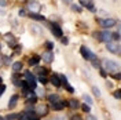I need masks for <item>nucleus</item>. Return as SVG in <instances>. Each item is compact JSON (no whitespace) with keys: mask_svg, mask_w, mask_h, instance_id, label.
Masks as SVG:
<instances>
[{"mask_svg":"<svg viewBox=\"0 0 121 120\" xmlns=\"http://www.w3.org/2000/svg\"><path fill=\"white\" fill-rule=\"evenodd\" d=\"M94 36H96L98 40L103 42V43L113 42V32H109V30H102V32H99V33H94Z\"/></svg>","mask_w":121,"mask_h":120,"instance_id":"obj_1","label":"nucleus"},{"mask_svg":"<svg viewBox=\"0 0 121 120\" xmlns=\"http://www.w3.org/2000/svg\"><path fill=\"white\" fill-rule=\"evenodd\" d=\"M25 82H26L29 88L36 90V87H37V79L35 77V75L32 72H25Z\"/></svg>","mask_w":121,"mask_h":120,"instance_id":"obj_2","label":"nucleus"},{"mask_svg":"<svg viewBox=\"0 0 121 120\" xmlns=\"http://www.w3.org/2000/svg\"><path fill=\"white\" fill-rule=\"evenodd\" d=\"M103 68H105V70L107 72H116V73H118L120 72V66L114 62V61H109V60H103Z\"/></svg>","mask_w":121,"mask_h":120,"instance_id":"obj_3","label":"nucleus"},{"mask_svg":"<svg viewBox=\"0 0 121 120\" xmlns=\"http://www.w3.org/2000/svg\"><path fill=\"white\" fill-rule=\"evenodd\" d=\"M80 53H81V55H83L85 60H88V61H95V60H98V58H96V55L92 53L90 48H87L85 46H81V48H80Z\"/></svg>","mask_w":121,"mask_h":120,"instance_id":"obj_4","label":"nucleus"},{"mask_svg":"<svg viewBox=\"0 0 121 120\" xmlns=\"http://www.w3.org/2000/svg\"><path fill=\"white\" fill-rule=\"evenodd\" d=\"M19 120H40V116H39L36 112H25L22 115H19Z\"/></svg>","mask_w":121,"mask_h":120,"instance_id":"obj_5","label":"nucleus"},{"mask_svg":"<svg viewBox=\"0 0 121 120\" xmlns=\"http://www.w3.org/2000/svg\"><path fill=\"white\" fill-rule=\"evenodd\" d=\"M106 48L110 51V53H114V54H120V44L118 42H109L106 43Z\"/></svg>","mask_w":121,"mask_h":120,"instance_id":"obj_6","label":"nucleus"},{"mask_svg":"<svg viewBox=\"0 0 121 120\" xmlns=\"http://www.w3.org/2000/svg\"><path fill=\"white\" fill-rule=\"evenodd\" d=\"M99 23H100L102 28L107 29V28H113L116 25V19H113V18H105V19H99Z\"/></svg>","mask_w":121,"mask_h":120,"instance_id":"obj_7","label":"nucleus"},{"mask_svg":"<svg viewBox=\"0 0 121 120\" xmlns=\"http://www.w3.org/2000/svg\"><path fill=\"white\" fill-rule=\"evenodd\" d=\"M28 10L32 11V14H39V11L41 10V6L39 3H36V1H32V3L28 4Z\"/></svg>","mask_w":121,"mask_h":120,"instance_id":"obj_8","label":"nucleus"},{"mask_svg":"<svg viewBox=\"0 0 121 120\" xmlns=\"http://www.w3.org/2000/svg\"><path fill=\"white\" fill-rule=\"evenodd\" d=\"M40 58H41L43 61H45V62H52L54 61V54H52V51L48 50V51H44V54H43Z\"/></svg>","mask_w":121,"mask_h":120,"instance_id":"obj_9","label":"nucleus"},{"mask_svg":"<svg viewBox=\"0 0 121 120\" xmlns=\"http://www.w3.org/2000/svg\"><path fill=\"white\" fill-rule=\"evenodd\" d=\"M51 30H52L54 36H56V37H62V35H63L59 25H55V23H54L52 26H51Z\"/></svg>","mask_w":121,"mask_h":120,"instance_id":"obj_10","label":"nucleus"},{"mask_svg":"<svg viewBox=\"0 0 121 120\" xmlns=\"http://www.w3.org/2000/svg\"><path fill=\"white\" fill-rule=\"evenodd\" d=\"M50 83H52L54 86H56V87H59L60 84H62V83H60V77L56 75V73H54V75L50 77Z\"/></svg>","mask_w":121,"mask_h":120,"instance_id":"obj_11","label":"nucleus"},{"mask_svg":"<svg viewBox=\"0 0 121 120\" xmlns=\"http://www.w3.org/2000/svg\"><path fill=\"white\" fill-rule=\"evenodd\" d=\"M65 105H68L66 102H62V101H56V102H54L52 104V109L54 111H62Z\"/></svg>","mask_w":121,"mask_h":120,"instance_id":"obj_12","label":"nucleus"},{"mask_svg":"<svg viewBox=\"0 0 121 120\" xmlns=\"http://www.w3.org/2000/svg\"><path fill=\"white\" fill-rule=\"evenodd\" d=\"M40 60H41V58H40L39 55H33V57L29 60V65H32V66H36V65H39Z\"/></svg>","mask_w":121,"mask_h":120,"instance_id":"obj_13","label":"nucleus"},{"mask_svg":"<svg viewBox=\"0 0 121 120\" xmlns=\"http://www.w3.org/2000/svg\"><path fill=\"white\" fill-rule=\"evenodd\" d=\"M17 102H18V95H13L10 98V102H8V108L13 109L14 106H17Z\"/></svg>","mask_w":121,"mask_h":120,"instance_id":"obj_14","label":"nucleus"},{"mask_svg":"<svg viewBox=\"0 0 121 120\" xmlns=\"http://www.w3.org/2000/svg\"><path fill=\"white\" fill-rule=\"evenodd\" d=\"M81 6H85V7L88 8V10H91V11H94L95 10V7H94V3L92 1H87V0H81V3H80Z\"/></svg>","mask_w":121,"mask_h":120,"instance_id":"obj_15","label":"nucleus"},{"mask_svg":"<svg viewBox=\"0 0 121 120\" xmlns=\"http://www.w3.org/2000/svg\"><path fill=\"white\" fill-rule=\"evenodd\" d=\"M36 113H37L39 116H43V115H45L47 113V106H44V105H40L37 108V111H36Z\"/></svg>","mask_w":121,"mask_h":120,"instance_id":"obj_16","label":"nucleus"},{"mask_svg":"<svg viewBox=\"0 0 121 120\" xmlns=\"http://www.w3.org/2000/svg\"><path fill=\"white\" fill-rule=\"evenodd\" d=\"M68 104H69V106H70L72 109H77V108L80 106V104H78V101H77V99H70Z\"/></svg>","mask_w":121,"mask_h":120,"instance_id":"obj_17","label":"nucleus"},{"mask_svg":"<svg viewBox=\"0 0 121 120\" xmlns=\"http://www.w3.org/2000/svg\"><path fill=\"white\" fill-rule=\"evenodd\" d=\"M29 17L32 18V19H36V21H44V19H45L44 17H43V15H40V14H30Z\"/></svg>","mask_w":121,"mask_h":120,"instance_id":"obj_18","label":"nucleus"},{"mask_svg":"<svg viewBox=\"0 0 121 120\" xmlns=\"http://www.w3.org/2000/svg\"><path fill=\"white\" fill-rule=\"evenodd\" d=\"M21 69H22V64L21 62H14L13 64V70L14 72H19Z\"/></svg>","mask_w":121,"mask_h":120,"instance_id":"obj_19","label":"nucleus"},{"mask_svg":"<svg viewBox=\"0 0 121 120\" xmlns=\"http://www.w3.org/2000/svg\"><path fill=\"white\" fill-rule=\"evenodd\" d=\"M48 101L50 102H56V101H59V97L56 95V94H51V95H48Z\"/></svg>","mask_w":121,"mask_h":120,"instance_id":"obj_20","label":"nucleus"},{"mask_svg":"<svg viewBox=\"0 0 121 120\" xmlns=\"http://www.w3.org/2000/svg\"><path fill=\"white\" fill-rule=\"evenodd\" d=\"M92 92H94V95H95L96 98H100V90H99L96 86H94V87H92Z\"/></svg>","mask_w":121,"mask_h":120,"instance_id":"obj_21","label":"nucleus"},{"mask_svg":"<svg viewBox=\"0 0 121 120\" xmlns=\"http://www.w3.org/2000/svg\"><path fill=\"white\" fill-rule=\"evenodd\" d=\"M84 101H85V104H87V105H92V104H94V102H92V98L90 97V95H87V94H85V95H84Z\"/></svg>","mask_w":121,"mask_h":120,"instance_id":"obj_22","label":"nucleus"},{"mask_svg":"<svg viewBox=\"0 0 121 120\" xmlns=\"http://www.w3.org/2000/svg\"><path fill=\"white\" fill-rule=\"evenodd\" d=\"M28 104H36L37 102V98H36V95H30V97H28V101H26Z\"/></svg>","mask_w":121,"mask_h":120,"instance_id":"obj_23","label":"nucleus"},{"mask_svg":"<svg viewBox=\"0 0 121 120\" xmlns=\"http://www.w3.org/2000/svg\"><path fill=\"white\" fill-rule=\"evenodd\" d=\"M17 119H19V115H17V113H13V115L7 116V120H17Z\"/></svg>","mask_w":121,"mask_h":120,"instance_id":"obj_24","label":"nucleus"},{"mask_svg":"<svg viewBox=\"0 0 121 120\" xmlns=\"http://www.w3.org/2000/svg\"><path fill=\"white\" fill-rule=\"evenodd\" d=\"M37 79H39V82L43 83V84H45V83L48 82V80H47V77H45V75H40V76L37 77Z\"/></svg>","mask_w":121,"mask_h":120,"instance_id":"obj_25","label":"nucleus"},{"mask_svg":"<svg viewBox=\"0 0 121 120\" xmlns=\"http://www.w3.org/2000/svg\"><path fill=\"white\" fill-rule=\"evenodd\" d=\"M81 109H83L84 112L88 113V112H90V109H91V106H90V105H87V104H84V105L81 106Z\"/></svg>","mask_w":121,"mask_h":120,"instance_id":"obj_26","label":"nucleus"},{"mask_svg":"<svg viewBox=\"0 0 121 120\" xmlns=\"http://www.w3.org/2000/svg\"><path fill=\"white\" fill-rule=\"evenodd\" d=\"M13 82H15V80H19V73L18 72H14V75H13Z\"/></svg>","mask_w":121,"mask_h":120,"instance_id":"obj_27","label":"nucleus"},{"mask_svg":"<svg viewBox=\"0 0 121 120\" xmlns=\"http://www.w3.org/2000/svg\"><path fill=\"white\" fill-rule=\"evenodd\" d=\"M114 97L117 98V99H120V98H121V91H120V90L114 91Z\"/></svg>","mask_w":121,"mask_h":120,"instance_id":"obj_28","label":"nucleus"},{"mask_svg":"<svg viewBox=\"0 0 121 120\" xmlns=\"http://www.w3.org/2000/svg\"><path fill=\"white\" fill-rule=\"evenodd\" d=\"M73 10L80 13V11H81V7H80V6H77V4H73Z\"/></svg>","mask_w":121,"mask_h":120,"instance_id":"obj_29","label":"nucleus"},{"mask_svg":"<svg viewBox=\"0 0 121 120\" xmlns=\"http://www.w3.org/2000/svg\"><path fill=\"white\" fill-rule=\"evenodd\" d=\"M62 43H63L65 46L69 44V39H68V37H62Z\"/></svg>","mask_w":121,"mask_h":120,"instance_id":"obj_30","label":"nucleus"},{"mask_svg":"<svg viewBox=\"0 0 121 120\" xmlns=\"http://www.w3.org/2000/svg\"><path fill=\"white\" fill-rule=\"evenodd\" d=\"M47 47H48V50H52V48H54V44L51 43V42H48V43H47Z\"/></svg>","mask_w":121,"mask_h":120,"instance_id":"obj_31","label":"nucleus"},{"mask_svg":"<svg viewBox=\"0 0 121 120\" xmlns=\"http://www.w3.org/2000/svg\"><path fill=\"white\" fill-rule=\"evenodd\" d=\"M26 15V11L25 10H19V17H25Z\"/></svg>","mask_w":121,"mask_h":120,"instance_id":"obj_32","label":"nucleus"},{"mask_svg":"<svg viewBox=\"0 0 121 120\" xmlns=\"http://www.w3.org/2000/svg\"><path fill=\"white\" fill-rule=\"evenodd\" d=\"M100 75L103 76V77H106V76H107V73H106V70H105V69H100Z\"/></svg>","mask_w":121,"mask_h":120,"instance_id":"obj_33","label":"nucleus"},{"mask_svg":"<svg viewBox=\"0 0 121 120\" xmlns=\"http://www.w3.org/2000/svg\"><path fill=\"white\" fill-rule=\"evenodd\" d=\"M4 90H6V86H4V84H0V94H1Z\"/></svg>","mask_w":121,"mask_h":120,"instance_id":"obj_34","label":"nucleus"},{"mask_svg":"<svg viewBox=\"0 0 121 120\" xmlns=\"http://www.w3.org/2000/svg\"><path fill=\"white\" fill-rule=\"evenodd\" d=\"M113 77H114V79H120V72H118V73H114Z\"/></svg>","mask_w":121,"mask_h":120,"instance_id":"obj_35","label":"nucleus"},{"mask_svg":"<svg viewBox=\"0 0 121 120\" xmlns=\"http://www.w3.org/2000/svg\"><path fill=\"white\" fill-rule=\"evenodd\" d=\"M88 120H96V117L92 116V115H90V116H88Z\"/></svg>","mask_w":121,"mask_h":120,"instance_id":"obj_36","label":"nucleus"},{"mask_svg":"<svg viewBox=\"0 0 121 120\" xmlns=\"http://www.w3.org/2000/svg\"><path fill=\"white\" fill-rule=\"evenodd\" d=\"M0 6L4 7V6H6V1H4V0H0Z\"/></svg>","mask_w":121,"mask_h":120,"instance_id":"obj_37","label":"nucleus"},{"mask_svg":"<svg viewBox=\"0 0 121 120\" xmlns=\"http://www.w3.org/2000/svg\"><path fill=\"white\" fill-rule=\"evenodd\" d=\"M72 120H81V119H80L78 116H73V117H72Z\"/></svg>","mask_w":121,"mask_h":120,"instance_id":"obj_38","label":"nucleus"},{"mask_svg":"<svg viewBox=\"0 0 121 120\" xmlns=\"http://www.w3.org/2000/svg\"><path fill=\"white\" fill-rule=\"evenodd\" d=\"M1 83H3V79H1V77H0V84H1Z\"/></svg>","mask_w":121,"mask_h":120,"instance_id":"obj_39","label":"nucleus"},{"mask_svg":"<svg viewBox=\"0 0 121 120\" xmlns=\"http://www.w3.org/2000/svg\"><path fill=\"white\" fill-rule=\"evenodd\" d=\"M65 1H66V3H70V0H65Z\"/></svg>","mask_w":121,"mask_h":120,"instance_id":"obj_40","label":"nucleus"},{"mask_svg":"<svg viewBox=\"0 0 121 120\" xmlns=\"http://www.w3.org/2000/svg\"><path fill=\"white\" fill-rule=\"evenodd\" d=\"M0 64H1V55H0Z\"/></svg>","mask_w":121,"mask_h":120,"instance_id":"obj_41","label":"nucleus"},{"mask_svg":"<svg viewBox=\"0 0 121 120\" xmlns=\"http://www.w3.org/2000/svg\"><path fill=\"white\" fill-rule=\"evenodd\" d=\"M52 120H62V119H52Z\"/></svg>","mask_w":121,"mask_h":120,"instance_id":"obj_42","label":"nucleus"},{"mask_svg":"<svg viewBox=\"0 0 121 120\" xmlns=\"http://www.w3.org/2000/svg\"><path fill=\"white\" fill-rule=\"evenodd\" d=\"M0 120H4V119H3V117H1V116H0Z\"/></svg>","mask_w":121,"mask_h":120,"instance_id":"obj_43","label":"nucleus"},{"mask_svg":"<svg viewBox=\"0 0 121 120\" xmlns=\"http://www.w3.org/2000/svg\"><path fill=\"white\" fill-rule=\"evenodd\" d=\"M87 1H92V0H87Z\"/></svg>","mask_w":121,"mask_h":120,"instance_id":"obj_44","label":"nucleus"},{"mask_svg":"<svg viewBox=\"0 0 121 120\" xmlns=\"http://www.w3.org/2000/svg\"><path fill=\"white\" fill-rule=\"evenodd\" d=\"M0 48H1V46H0Z\"/></svg>","mask_w":121,"mask_h":120,"instance_id":"obj_45","label":"nucleus"}]
</instances>
